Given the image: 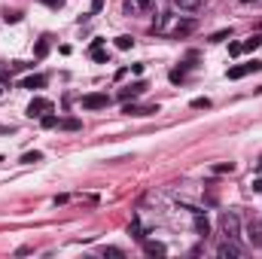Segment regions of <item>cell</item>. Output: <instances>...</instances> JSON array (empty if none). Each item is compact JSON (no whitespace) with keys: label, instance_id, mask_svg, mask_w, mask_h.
Segmentation results:
<instances>
[{"label":"cell","instance_id":"83f0119b","mask_svg":"<svg viewBox=\"0 0 262 259\" xmlns=\"http://www.w3.org/2000/svg\"><path fill=\"white\" fill-rule=\"evenodd\" d=\"M104 256H122L119 247H104Z\"/></svg>","mask_w":262,"mask_h":259},{"label":"cell","instance_id":"30bf717a","mask_svg":"<svg viewBox=\"0 0 262 259\" xmlns=\"http://www.w3.org/2000/svg\"><path fill=\"white\" fill-rule=\"evenodd\" d=\"M143 250L150 253V256H165L168 250H165V244H158V241H146L143 244Z\"/></svg>","mask_w":262,"mask_h":259},{"label":"cell","instance_id":"1f68e13d","mask_svg":"<svg viewBox=\"0 0 262 259\" xmlns=\"http://www.w3.org/2000/svg\"><path fill=\"white\" fill-rule=\"evenodd\" d=\"M101 6H104V0H92V13H101Z\"/></svg>","mask_w":262,"mask_h":259},{"label":"cell","instance_id":"e0dca14e","mask_svg":"<svg viewBox=\"0 0 262 259\" xmlns=\"http://www.w3.org/2000/svg\"><path fill=\"white\" fill-rule=\"evenodd\" d=\"M116 46H119V49H131V46H134V37L122 34V37H116Z\"/></svg>","mask_w":262,"mask_h":259},{"label":"cell","instance_id":"484cf974","mask_svg":"<svg viewBox=\"0 0 262 259\" xmlns=\"http://www.w3.org/2000/svg\"><path fill=\"white\" fill-rule=\"evenodd\" d=\"M125 13H128V16H138V13H140V9H138V6H134V0H125Z\"/></svg>","mask_w":262,"mask_h":259},{"label":"cell","instance_id":"4316f807","mask_svg":"<svg viewBox=\"0 0 262 259\" xmlns=\"http://www.w3.org/2000/svg\"><path fill=\"white\" fill-rule=\"evenodd\" d=\"M244 49H241V43H229V55H241Z\"/></svg>","mask_w":262,"mask_h":259},{"label":"cell","instance_id":"9a60e30c","mask_svg":"<svg viewBox=\"0 0 262 259\" xmlns=\"http://www.w3.org/2000/svg\"><path fill=\"white\" fill-rule=\"evenodd\" d=\"M128 232H131V235H134V238H138V241H143V238H146V235H143V229H140V220H131Z\"/></svg>","mask_w":262,"mask_h":259},{"label":"cell","instance_id":"f1b7e54d","mask_svg":"<svg viewBox=\"0 0 262 259\" xmlns=\"http://www.w3.org/2000/svg\"><path fill=\"white\" fill-rule=\"evenodd\" d=\"M183 80V70H171V83H180Z\"/></svg>","mask_w":262,"mask_h":259},{"label":"cell","instance_id":"52a82bcc","mask_svg":"<svg viewBox=\"0 0 262 259\" xmlns=\"http://www.w3.org/2000/svg\"><path fill=\"white\" fill-rule=\"evenodd\" d=\"M195 232L201 235V238H208V235H210V223H208V217H204L201 210H195Z\"/></svg>","mask_w":262,"mask_h":259},{"label":"cell","instance_id":"7a4b0ae2","mask_svg":"<svg viewBox=\"0 0 262 259\" xmlns=\"http://www.w3.org/2000/svg\"><path fill=\"white\" fill-rule=\"evenodd\" d=\"M256 70H262V61H247V64H238V67H229V80H241V76H247V73H256Z\"/></svg>","mask_w":262,"mask_h":259},{"label":"cell","instance_id":"7c38bea8","mask_svg":"<svg viewBox=\"0 0 262 259\" xmlns=\"http://www.w3.org/2000/svg\"><path fill=\"white\" fill-rule=\"evenodd\" d=\"M192 31H195V21H183V25H177L174 28V34H171V37H186V34H192Z\"/></svg>","mask_w":262,"mask_h":259},{"label":"cell","instance_id":"4fadbf2b","mask_svg":"<svg viewBox=\"0 0 262 259\" xmlns=\"http://www.w3.org/2000/svg\"><path fill=\"white\" fill-rule=\"evenodd\" d=\"M143 88H146L143 83H134V86H128V88H122V98H125V101H128V98H138Z\"/></svg>","mask_w":262,"mask_h":259},{"label":"cell","instance_id":"ba28073f","mask_svg":"<svg viewBox=\"0 0 262 259\" xmlns=\"http://www.w3.org/2000/svg\"><path fill=\"white\" fill-rule=\"evenodd\" d=\"M174 6L180 9V13H198L201 0H174Z\"/></svg>","mask_w":262,"mask_h":259},{"label":"cell","instance_id":"2e32d148","mask_svg":"<svg viewBox=\"0 0 262 259\" xmlns=\"http://www.w3.org/2000/svg\"><path fill=\"white\" fill-rule=\"evenodd\" d=\"M250 241H253V244H262V226H259V223H256V226L250 223Z\"/></svg>","mask_w":262,"mask_h":259},{"label":"cell","instance_id":"44dd1931","mask_svg":"<svg viewBox=\"0 0 262 259\" xmlns=\"http://www.w3.org/2000/svg\"><path fill=\"white\" fill-rule=\"evenodd\" d=\"M192 107H195V110H208L210 107V98H195V101H192Z\"/></svg>","mask_w":262,"mask_h":259},{"label":"cell","instance_id":"4dcf8cb0","mask_svg":"<svg viewBox=\"0 0 262 259\" xmlns=\"http://www.w3.org/2000/svg\"><path fill=\"white\" fill-rule=\"evenodd\" d=\"M43 3H46V6H52V9H58V6L64 3V0H43Z\"/></svg>","mask_w":262,"mask_h":259},{"label":"cell","instance_id":"8fae6325","mask_svg":"<svg viewBox=\"0 0 262 259\" xmlns=\"http://www.w3.org/2000/svg\"><path fill=\"white\" fill-rule=\"evenodd\" d=\"M88 55H92L95 61H104V58H107V55H104V40H95L92 49H88Z\"/></svg>","mask_w":262,"mask_h":259},{"label":"cell","instance_id":"cb8c5ba5","mask_svg":"<svg viewBox=\"0 0 262 259\" xmlns=\"http://www.w3.org/2000/svg\"><path fill=\"white\" fill-rule=\"evenodd\" d=\"M134 6H138L140 13H150V9H153V0H134Z\"/></svg>","mask_w":262,"mask_h":259},{"label":"cell","instance_id":"d6986e66","mask_svg":"<svg viewBox=\"0 0 262 259\" xmlns=\"http://www.w3.org/2000/svg\"><path fill=\"white\" fill-rule=\"evenodd\" d=\"M40 122H43V128H55V125H58V119H55L52 113H43V116H40Z\"/></svg>","mask_w":262,"mask_h":259},{"label":"cell","instance_id":"d4e9b609","mask_svg":"<svg viewBox=\"0 0 262 259\" xmlns=\"http://www.w3.org/2000/svg\"><path fill=\"white\" fill-rule=\"evenodd\" d=\"M46 52H49V43H46V40H40V43H37V58H43Z\"/></svg>","mask_w":262,"mask_h":259},{"label":"cell","instance_id":"9c48e42d","mask_svg":"<svg viewBox=\"0 0 262 259\" xmlns=\"http://www.w3.org/2000/svg\"><path fill=\"white\" fill-rule=\"evenodd\" d=\"M43 86H46V76H28V80H21V88H31V92H34V88H43Z\"/></svg>","mask_w":262,"mask_h":259},{"label":"cell","instance_id":"d6a6232c","mask_svg":"<svg viewBox=\"0 0 262 259\" xmlns=\"http://www.w3.org/2000/svg\"><path fill=\"white\" fill-rule=\"evenodd\" d=\"M259 168H262V162H259Z\"/></svg>","mask_w":262,"mask_h":259},{"label":"cell","instance_id":"5bb4252c","mask_svg":"<svg viewBox=\"0 0 262 259\" xmlns=\"http://www.w3.org/2000/svg\"><path fill=\"white\" fill-rule=\"evenodd\" d=\"M259 46H262V37H259V34H253L250 40L241 43V49H244V52H253V49H259Z\"/></svg>","mask_w":262,"mask_h":259},{"label":"cell","instance_id":"ffe728a7","mask_svg":"<svg viewBox=\"0 0 262 259\" xmlns=\"http://www.w3.org/2000/svg\"><path fill=\"white\" fill-rule=\"evenodd\" d=\"M229 34H232V28H223V31H216L213 37H210V43H223L226 37H229Z\"/></svg>","mask_w":262,"mask_h":259},{"label":"cell","instance_id":"277c9868","mask_svg":"<svg viewBox=\"0 0 262 259\" xmlns=\"http://www.w3.org/2000/svg\"><path fill=\"white\" fill-rule=\"evenodd\" d=\"M52 110V101H46V98H34L31 104H28V116L34 119V116H43V113H49Z\"/></svg>","mask_w":262,"mask_h":259},{"label":"cell","instance_id":"8992f818","mask_svg":"<svg viewBox=\"0 0 262 259\" xmlns=\"http://www.w3.org/2000/svg\"><path fill=\"white\" fill-rule=\"evenodd\" d=\"M122 113H128V116H153L158 113V104H150V107H138V104H125Z\"/></svg>","mask_w":262,"mask_h":259},{"label":"cell","instance_id":"5b68a950","mask_svg":"<svg viewBox=\"0 0 262 259\" xmlns=\"http://www.w3.org/2000/svg\"><path fill=\"white\" fill-rule=\"evenodd\" d=\"M107 104H110L107 95H86L83 98V110H104Z\"/></svg>","mask_w":262,"mask_h":259},{"label":"cell","instance_id":"7402d4cb","mask_svg":"<svg viewBox=\"0 0 262 259\" xmlns=\"http://www.w3.org/2000/svg\"><path fill=\"white\" fill-rule=\"evenodd\" d=\"M40 159H43L40 153H25V155H21V162H25V165H34V162H40Z\"/></svg>","mask_w":262,"mask_h":259},{"label":"cell","instance_id":"6da1fadb","mask_svg":"<svg viewBox=\"0 0 262 259\" xmlns=\"http://www.w3.org/2000/svg\"><path fill=\"white\" fill-rule=\"evenodd\" d=\"M220 229L229 241H238V235H241V220H238V213H223L220 217Z\"/></svg>","mask_w":262,"mask_h":259},{"label":"cell","instance_id":"ac0fdd59","mask_svg":"<svg viewBox=\"0 0 262 259\" xmlns=\"http://www.w3.org/2000/svg\"><path fill=\"white\" fill-rule=\"evenodd\" d=\"M213 171H216V174H232L235 165H232V162H220V165H213Z\"/></svg>","mask_w":262,"mask_h":259},{"label":"cell","instance_id":"603a6c76","mask_svg":"<svg viewBox=\"0 0 262 259\" xmlns=\"http://www.w3.org/2000/svg\"><path fill=\"white\" fill-rule=\"evenodd\" d=\"M61 128H67V131H76L79 128V119H64V122H58Z\"/></svg>","mask_w":262,"mask_h":259},{"label":"cell","instance_id":"3957f363","mask_svg":"<svg viewBox=\"0 0 262 259\" xmlns=\"http://www.w3.org/2000/svg\"><path fill=\"white\" fill-rule=\"evenodd\" d=\"M216 256H220V259H238V256H244V250H241L235 241L226 238V241L220 244V250H216Z\"/></svg>","mask_w":262,"mask_h":259},{"label":"cell","instance_id":"f546056e","mask_svg":"<svg viewBox=\"0 0 262 259\" xmlns=\"http://www.w3.org/2000/svg\"><path fill=\"white\" fill-rule=\"evenodd\" d=\"M250 189H253V192H262V177H259V180H253V183H250Z\"/></svg>","mask_w":262,"mask_h":259}]
</instances>
